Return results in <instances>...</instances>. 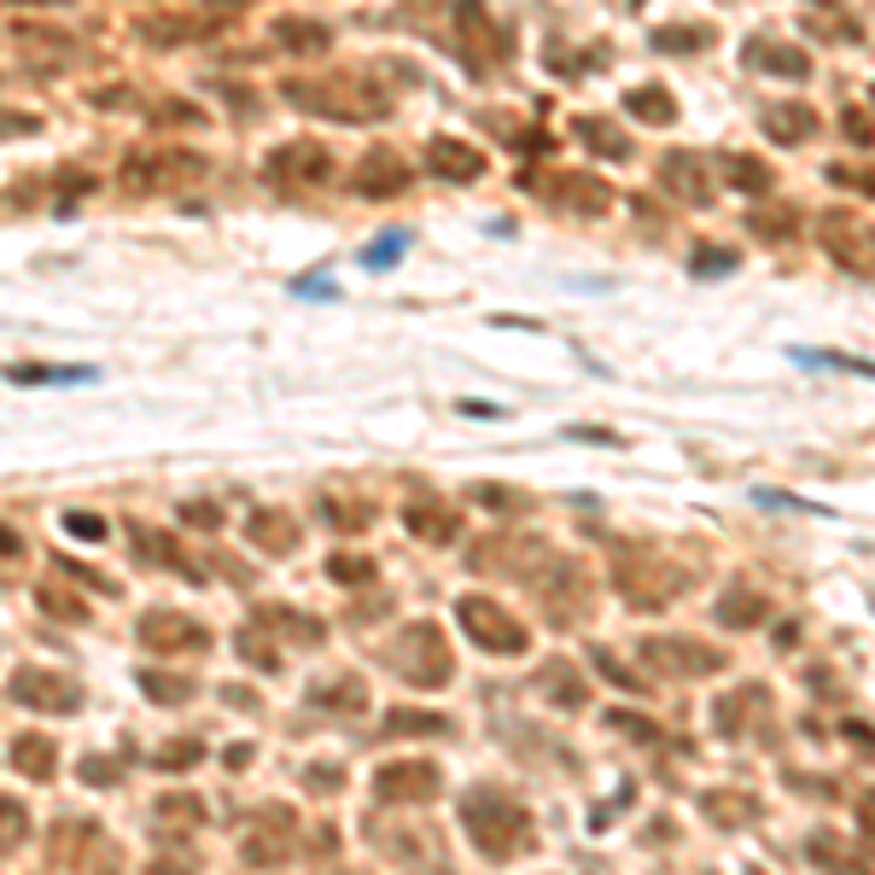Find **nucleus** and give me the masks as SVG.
Instances as JSON below:
<instances>
[{"label": "nucleus", "mask_w": 875, "mask_h": 875, "mask_svg": "<svg viewBox=\"0 0 875 875\" xmlns=\"http://www.w3.org/2000/svg\"><path fill=\"white\" fill-rule=\"evenodd\" d=\"M461 829L491 864H508L525 846V834H532V818H525V805L508 800L502 788H473L461 800Z\"/></svg>", "instance_id": "obj_1"}, {"label": "nucleus", "mask_w": 875, "mask_h": 875, "mask_svg": "<svg viewBox=\"0 0 875 875\" xmlns=\"http://www.w3.org/2000/svg\"><path fill=\"white\" fill-rule=\"evenodd\" d=\"M287 99L292 106H310L321 117H339V124H374L385 117V99L380 88H369L362 76H328V83H287Z\"/></svg>", "instance_id": "obj_2"}, {"label": "nucleus", "mask_w": 875, "mask_h": 875, "mask_svg": "<svg viewBox=\"0 0 875 875\" xmlns=\"http://www.w3.org/2000/svg\"><path fill=\"white\" fill-rule=\"evenodd\" d=\"M508 47H514V35H508L502 18L484 12V0H461L456 7V53L467 58V71L491 76L497 65H508Z\"/></svg>", "instance_id": "obj_3"}, {"label": "nucleus", "mask_w": 875, "mask_h": 875, "mask_svg": "<svg viewBox=\"0 0 875 875\" xmlns=\"http://www.w3.org/2000/svg\"><path fill=\"white\" fill-rule=\"evenodd\" d=\"M456 625L484 648V654H525V648H532L525 625L508 613L502 601H491V596H461L456 601Z\"/></svg>", "instance_id": "obj_4"}, {"label": "nucleus", "mask_w": 875, "mask_h": 875, "mask_svg": "<svg viewBox=\"0 0 875 875\" xmlns=\"http://www.w3.org/2000/svg\"><path fill=\"white\" fill-rule=\"evenodd\" d=\"M397 665H403L397 677H409L415 689H444V683H450V671H456V665H450V648H444V630L426 625V619L403 630Z\"/></svg>", "instance_id": "obj_5"}, {"label": "nucleus", "mask_w": 875, "mask_h": 875, "mask_svg": "<svg viewBox=\"0 0 875 875\" xmlns=\"http://www.w3.org/2000/svg\"><path fill=\"white\" fill-rule=\"evenodd\" d=\"M818 239L846 275H875V222H864L858 211H829L818 222Z\"/></svg>", "instance_id": "obj_6"}, {"label": "nucleus", "mask_w": 875, "mask_h": 875, "mask_svg": "<svg viewBox=\"0 0 875 875\" xmlns=\"http://www.w3.org/2000/svg\"><path fill=\"white\" fill-rule=\"evenodd\" d=\"M642 665L665 671V677H706V671H724V654L706 648L695 637H648L642 642Z\"/></svg>", "instance_id": "obj_7"}, {"label": "nucleus", "mask_w": 875, "mask_h": 875, "mask_svg": "<svg viewBox=\"0 0 875 875\" xmlns=\"http://www.w3.org/2000/svg\"><path fill=\"white\" fill-rule=\"evenodd\" d=\"M438 788H444V777H438V765H426V759H403V765L374 770V800L380 805H426V800H438Z\"/></svg>", "instance_id": "obj_8"}, {"label": "nucleus", "mask_w": 875, "mask_h": 875, "mask_svg": "<svg viewBox=\"0 0 875 875\" xmlns=\"http://www.w3.org/2000/svg\"><path fill=\"white\" fill-rule=\"evenodd\" d=\"M660 188L677 199V205H689V211L712 205V175H706V164L695 152H665L660 158Z\"/></svg>", "instance_id": "obj_9"}, {"label": "nucleus", "mask_w": 875, "mask_h": 875, "mask_svg": "<svg viewBox=\"0 0 875 875\" xmlns=\"http://www.w3.org/2000/svg\"><path fill=\"white\" fill-rule=\"evenodd\" d=\"M548 199L566 205V211H578V216H601L613 205V188H607L596 170H561V175H548Z\"/></svg>", "instance_id": "obj_10"}, {"label": "nucleus", "mask_w": 875, "mask_h": 875, "mask_svg": "<svg viewBox=\"0 0 875 875\" xmlns=\"http://www.w3.org/2000/svg\"><path fill=\"white\" fill-rule=\"evenodd\" d=\"M12 701H24V706H35V712H71V706H83V689H76L65 671H18L12 677Z\"/></svg>", "instance_id": "obj_11"}, {"label": "nucleus", "mask_w": 875, "mask_h": 875, "mask_svg": "<svg viewBox=\"0 0 875 875\" xmlns=\"http://www.w3.org/2000/svg\"><path fill=\"white\" fill-rule=\"evenodd\" d=\"M491 561H502V573H514V578H532L537 566L548 561V548L537 543V537H514V532H497L491 543H479L473 548V566L484 573Z\"/></svg>", "instance_id": "obj_12"}, {"label": "nucleus", "mask_w": 875, "mask_h": 875, "mask_svg": "<svg viewBox=\"0 0 875 875\" xmlns=\"http://www.w3.org/2000/svg\"><path fill=\"white\" fill-rule=\"evenodd\" d=\"M269 175L287 181V188H292V181H298V188H310V181L321 188V181L333 175V158H328V147H316V140H292V147H280L269 158Z\"/></svg>", "instance_id": "obj_13"}, {"label": "nucleus", "mask_w": 875, "mask_h": 875, "mask_svg": "<svg viewBox=\"0 0 875 875\" xmlns=\"http://www.w3.org/2000/svg\"><path fill=\"white\" fill-rule=\"evenodd\" d=\"M747 65L765 71V76H788V83H805V76H811L805 47L777 42V35H753V42H747Z\"/></svg>", "instance_id": "obj_14"}, {"label": "nucleus", "mask_w": 875, "mask_h": 875, "mask_svg": "<svg viewBox=\"0 0 875 875\" xmlns=\"http://www.w3.org/2000/svg\"><path fill=\"white\" fill-rule=\"evenodd\" d=\"M409 188V158H397V152H369L356 164V193L362 199H392V193H403Z\"/></svg>", "instance_id": "obj_15"}, {"label": "nucleus", "mask_w": 875, "mask_h": 875, "mask_svg": "<svg viewBox=\"0 0 875 875\" xmlns=\"http://www.w3.org/2000/svg\"><path fill=\"white\" fill-rule=\"evenodd\" d=\"M426 164L444 181H479L484 175V152L467 147V140H450V135H433L426 140Z\"/></svg>", "instance_id": "obj_16"}, {"label": "nucleus", "mask_w": 875, "mask_h": 875, "mask_svg": "<svg viewBox=\"0 0 875 875\" xmlns=\"http://www.w3.org/2000/svg\"><path fill=\"white\" fill-rule=\"evenodd\" d=\"M759 129L777 140V147H805L818 135V111L800 106V99H782V106H765L759 111Z\"/></svg>", "instance_id": "obj_17"}, {"label": "nucleus", "mask_w": 875, "mask_h": 875, "mask_svg": "<svg viewBox=\"0 0 875 875\" xmlns=\"http://www.w3.org/2000/svg\"><path fill=\"white\" fill-rule=\"evenodd\" d=\"M805 852H811V864H818L823 875H875V864L864 858L852 841H841V834H829V829H818L805 841Z\"/></svg>", "instance_id": "obj_18"}, {"label": "nucleus", "mask_w": 875, "mask_h": 875, "mask_svg": "<svg viewBox=\"0 0 875 875\" xmlns=\"http://www.w3.org/2000/svg\"><path fill=\"white\" fill-rule=\"evenodd\" d=\"M403 525H409L415 537H426V543H450V537L461 532L456 508H450V502H438V497H415L409 508H403Z\"/></svg>", "instance_id": "obj_19"}, {"label": "nucleus", "mask_w": 875, "mask_h": 875, "mask_svg": "<svg viewBox=\"0 0 875 875\" xmlns=\"http://www.w3.org/2000/svg\"><path fill=\"white\" fill-rule=\"evenodd\" d=\"M770 706V695L759 683H747V689H736V695H724L718 706V736H729V741H741V736H753V712H765Z\"/></svg>", "instance_id": "obj_20"}, {"label": "nucleus", "mask_w": 875, "mask_h": 875, "mask_svg": "<svg viewBox=\"0 0 875 875\" xmlns=\"http://www.w3.org/2000/svg\"><path fill=\"white\" fill-rule=\"evenodd\" d=\"M7 380L12 385H94L99 369H88V362H12Z\"/></svg>", "instance_id": "obj_21"}, {"label": "nucleus", "mask_w": 875, "mask_h": 875, "mask_svg": "<svg viewBox=\"0 0 875 875\" xmlns=\"http://www.w3.org/2000/svg\"><path fill=\"white\" fill-rule=\"evenodd\" d=\"M765 619H770L765 589H753V584H729L724 596H718V625H729V630H753V625H765Z\"/></svg>", "instance_id": "obj_22"}, {"label": "nucleus", "mask_w": 875, "mask_h": 875, "mask_svg": "<svg viewBox=\"0 0 875 875\" xmlns=\"http://www.w3.org/2000/svg\"><path fill=\"white\" fill-rule=\"evenodd\" d=\"M625 111L637 117V124H648V129H671L677 124V94H671L665 83H642V88L625 94Z\"/></svg>", "instance_id": "obj_23"}, {"label": "nucleus", "mask_w": 875, "mask_h": 875, "mask_svg": "<svg viewBox=\"0 0 875 875\" xmlns=\"http://www.w3.org/2000/svg\"><path fill=\"white\" fill-rule=\"evenodd\" d=\"M140 642H147V648H205L211 637L193 619H181V613L175 619L170 613H152L147 625H140Z\"/></svg>", "instance_id": "obj_24"}, {"label": "nucleus", "mask_w": 875, "mask_h": 875, "mask_svg": "<svg viewBox=\"0 0 875 875\" xmlns=\"http://www.w3.org/2000/svg\"><path fill=\"white\" fill-rule=\"evenodd\" d=\"M747 234L765 239V246H788V239L800 234V211L793 205H753L747 211Z\"/></svg>", "instance_id": "obj_25"}, {"label": "nucleus", "mask_w": 875, "mask_h": 875, "mask_svg": "<svg viewBox=\"0 0 875 875\" xmlns=\"http://www.w3.org/2000/svg\"><path fill=\"white\" fill-rule=\"evenodd\" d=\"M573 135L584 140L589 152L613 158V164H625V158H630V135L613 124V117H578V124H573Z\"/></svg>", "instance_id": "obj_26"}, {"label": "nucleus", "mask_w": 875, "mask_h": 875, "mask_svg": "<svg viewBox=\"0 0 875 875\" xmlns=\"http://www.w3.org/2000/svg\"><path fill=\"white\" fill-rule=\"evenodd\" d=\"M724 181H729L736 193H753V199H759V193L777 188V170H770L765 158H753V152H724Z\"/></svg>", "instance_id": "obj_27"}, {"label": "nucleus", "mask_w": 875, "mask_h": 875, "mask_svg": "<svg viewBox=\"0 0 875 875\" xmlns=\"http://www.w3.org/2000/svg\"><path fill=\"white\" fill-rule=\"evenodd\" d=\"M543 695L555 701V706H566V712H578V706L589 701V689H584V677H578V665L548 660V671H543Z\"/></svg>", "instance_id": "obj_28"}, {"label": "nucleus", "mask_w": 875, "mask_h": 875, "mask_svg": "<svg viewBox=\"0 0 875 875\" xmlns=\"http://www.w3.org/2000/svg\"><path fill=\"white\" fill-rule=\"evenodd\" d=\"M584 601H589V578L578 573V566H561L555 589H548V613H555V619H578Z\"/></svg>", "instance_id": "obj_29"}, {"label": "nucleus", "mask_w": 875, "mask_h": 875, "mask_svg": "<svg viewBox=\"0 0 875 875\" xmlns=\"http://www.w3.org/2000/svg\"><path fill=\"white\" fill-rule=\"evenodd\" d=\"M252 543L269 548V555H292L298 548V532L287 514H275V508H263V514H252Z\"/></svg>", "instance_id": "obj_30"}, {"label": "nucleus", "mask_w": 875, "mask_h": 875, "mask_svg": "<svg viewBox=\"0 0 875 875\" xmlns=\"http://www.w3.org/2000/svg\"><path fill=\"white\" fill-rule=\"evenodd\" d=\"M648 42H654V53H706L712 47V30L706 24H660Z\"/></svg>", "instance_id": "obj_31"}, {"label": "nucleus", "mask_w": 875, "mask_h": 875, "mask_svg": "<svg viewBox=\"0 0 875 875\" xmlns=\"http://www.w3.org/2000/svg\"><path fill=\"white\" fill-rule=\"evenodd\" d=\"M275 42L292 47V53H321V47H328V30H321L316 18H280V24H275Z\"/></svg>", "instance_id": "obj_32"}, {"label": "nucleus", "mask_w": 875, "mask_h": 875, "mask_svg": "<svg viewBox=\"0 0 875 875\" xmlns=\"http://www.w3.org/2000/svg\"><path fill=\"white\" fill-rule=\"evenodd\" d=\"M12 759H18V770H24V777H35V782L53 777V741H47V736H18V741H12Z\"/></svg>", "instance_id": "obj_33"}, {"label": "nucleus", "mask_w": 875, "mask_h": 875, "mask_svg": "<svg viewBox=\"0 0 875 875\" xmlns=\"http://www.w3.org/2000/svg\"><path fill=\"white\" fill-rule=\"evenodd\" d=\"M310 701L328 706V712H362V706H369V689H362V677H339L328 689H316Z\"/></svg>", "instance_id": "obj_34"}, {"label": "nucleus", "mask_w": 875, "mask_h": 875, "mask_svg": "<svg viewBox=\"0 0 875 875\" xmlns=\"http://www.w3.org/2000/svg\"><path fill=\"white\" fill-rule=\"evenodd\" d=\"M385 736H444V718L438 712H392V718H385Z\"/></svg>", "instance_id": "obj_35"}, {"label": "nucleus", "mask_w": 875, "mask_h": 875, "mask_svg": "<svg viewBox=\"0 0 875 875\" xmlns=\"http://www.w3.org/2000/svg\"><path fill=\"white\" fill-rule=\"evenodd\" d=\"M403 246H409V234L403 228H392V234H380L369 252H362V269H392V263L403 257Z\"/></svg>", "instance_id": "obj_36"}, {"label": "nucleus", "mask_w": 875, "mask_h": 875, "mask_svg": "<svg viewBox=\"0 0 875 875\" xmlns=\"http://www.w3.org/2000/svg\"><path fill=\"white\" fill-rule=\"evenodd\" d=\"M140 689H147L152 701H164V706L193 701V683H188V677H158V671H140Z\"/></svg>", "instance_id": "obj_37"}, {"label": "nucleus", "mask_w": 875, "mask_h": 875, "mask_svg": "<svg viewBox=\"0 0 875 875\" xmlns=\"http://www.w3.org/2000/svg\"><path fill=\"white\" fill-rule=\"evenodd\" d=\"M24 834H30V811L18 800H0V852H12Z\"/></svg>", "instance_id": "obj_38"}, {"label": "nucleus", "mask_w": 875, "mask_h": 875, "mask_svg": "<svg viewBox=\"0 0 875 875\" xmlns=\"http://www.w3.org/2000/svg\"><path fill=\"white\" fill-rule=\"evenodd\" d=\"M706 811H712V823H747V811H753V800L747 793H706Z\"/></svg>", "instance_id": "obj_39"}, {"label": "nucleus", "mask_w": 875, "mask_h": 875, "mask_svg": "<svg viewBox=\"0 0 875 875\" xmlns=\"http://www.w3.org/2000/svg\"><path fill=\"white\" fill-rule=\"evenodd\" d=\"M321 514H328L339 532H362V525H369V508H362V502H339V497H321Z\"/></svg>", "instance_id": "obj_40"}, {"label": "nucleus", "mask_w": 875, "mask_h": 875, "mask_svg": "<svg viewBox=\"0 0 875 875\" xmlns=\"http://www.w3.org/2000/svg\"><path fill=\"white\" fill-rule=\"evenodd\" d=\"M328 578L333 584H369L374 578V561L369 555H333L328 561Z\"/></svg>", "instance_id": "obj_41"}, {"label": "nucleus", "mask_w": 875, "mask_h": 875, "mask_svg": "<svg viewBox=\"0 0 875 875\" xmlns=\"http://www.w3.org/2000/svg\"><path fill=\"white\" fill-rule=\"evenodd\" d=\"M841 135L852 140V147H875V111L846 106V111H841Z\"/></svg>", "instance_id": "obj_42"}, {"label": "nucleus", "mask_w": 875, "mask_h": 875, "mask_svg": "<svg viewBox=\"0 0 875 875\" xmlns=\"http://www.w3.org/2000/svg\"><path fill=\"white\" fill-rule=\"evenodd\" d=\"M829 181H834V188H852V193L875 199V164H834Z\"/></svg>", "instance_id": "obj_43"}, {"label": "nucleus", "mask_w": 875, "mask_h": 875, "mask_svg": "<svg viewBox=\"0 0 875 875\" xmlns=\"http://www.w3.org/2000/svg\"><path fill=\"white\" fill-rule=\"evenodd\" d=\"M35 607H47L53 619H71V625H88V607L83 601H71V596H58V589H35Z\"/></svg>", "instance_id": "obj_44"}, {"label": "nucleus", "mask_w": 875, "mask_h": 875, "mask_svg": "<svg viewBox=\"0 0 875 875\" xmlns=\"http://www.w3.org/2000/svg\"><path fill=\"white\" fill-rule=\"evenodd\" d=\"M589 660H596V671H601V677L613 683V689H630V695H637V689H642V677H637V671H625V665L613 660V648H596V654H589Z\"/></svg>", "instance_id": "obj_45"}, {"label": "nucleus", "mask_w": 875, "mask_h": 875, "mask_svg": "<svg viewBox=\"0 0 875 875\" xmlns=\"http://www.w3.org/2000/svg\"><path fill=\"white\" fill-rule=\"evenodd\" d=\"M729 269H736V252H724V246H701L689 257V275H729Z\"/></svg>", "instance_id": "obj_46"}, {"label": "nucleus", "mask_w": 875, "mask_h": 875, "mask_svg": "<svg viewBox=\"0 0 875 875\" xmlns=\"http://www.w3.org/2000/svg\"><path fill=\"white\" fill-rule=\"evenodd\" d=\"M234 648H239V654H246V660H252L257 671H275V665H280V660H275V648L263 642L257 630H239V637H234Z\"/></svg>", "instance_id": "obj_47"}, {"label": "nucleus", "mask_w": 875, "mask_h": 875, "mask_svg": "<svg viewBox=\"0 0 875 875\" xmlns=\"http://www.w3.org/2000/svg\"><path fill=\"white\" fill-rule=\"evenodd\" d=\"M199 753H205L199 741H170L164 753H158V770H188V765L199 759Z\"/></svg>", "instance_id": "obj_48"}, {"label": "nucleus", "mask_w": 875, "mask_h": 875, "mask_svg": "<svg viewBox=\"0 0 875 875\" xmlns=\"http://www.w3.org/2000/svg\"><path fill=\"white\" fill-rule=\"evenodd\" d=\"M65 532L83 537V543H99V537H106V520H99V514H65Z\"/></svg>", "instance_id": "obj_49"}, {"label": "nucleus", "mask_w": 875, "mask_h": 875, "mask_svg": "<svg viewBox=\"0 0 875 875\" xmlns=\"http://www.w3.org/2000/svg\"><path fill=\"white\" fill-rule=\"evenodd\" d=\"M292 292H298V298H310V292H316V298H339L328 275H298V280H292Z\"/></svg>", "instance_id": "obj_50"}, {"label": "nucleus", "mask_w": 875, "mask_h": 875, "mask_svg": "<svg viewBox=\"0 0 875 875\" xmlns=\"http://www.w3.org/2000/svg\"><path fill=\"white\" fill-rule=\"evenodd\" d=\"M339 782H344L339 770H316V765L303 770V788H310V793H339Z\"/></svg>", "instance_id": "obj_51"}, {"label": "nucleus", "mask_w": 875, "mask_h": 875, "mask_svg": "<svg viewBox=\"0 0 875 875\" xmlns=\"http://www.w3.org/2000/svg\"><path fill=\"white\" fill-rule=\"evenodd\" d=\"M858 811H864V829H875V793H864V800H858Z\"/></svg>", "instance_id": "obj_52"}, {"label": "nucleus", "mask_w": 875, "mask_h": 875, "mask_svg": "<svg viewBox=\"0 0 875 875\" xmlns=\"http://www.w3.org/2000/svg\"><path fill=\"white\" fill-rule=\"evenodd\" d=\"M0 555H18V537L7 532V525H0Z\"/></svg>", "instance_id": "obj_53"}, {"label": "nucleus", "mask_w": 875, "mask_h": 875, "mask_svg": "<svg viewBox=\"0 0 875 875\" xmlns=\"http://www.w3.org/2000/svg\"><path fill=\"white\" fill-rule=\"evenodd\" d=\"M747 875H765V869H747Z\"/></svg>", "instance_id": "obj_54"}, {"label": "nucleus", "mask_w": 875, "mask_h": 875, "mask_svg": "<svg viewBox=\"0 0 875 875\" xmlns=\"http://www.w3.org/2000/svg\"><path fill=\"white\" fill-rule=\"evenodd\" d=\"M869 106H875V88H869Z\"/></svg>", "instance_id": "obj_55"}]
</instances>
